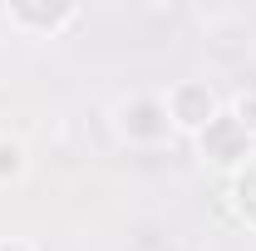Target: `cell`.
<instances>
[{"mask_svg":"<svg viewBox=\"0 0 256 251\" xmlns=\"http://www.w3.org/2000/svg\"><path fill=\"white\" fill-rule=\"evenodd\" d=\"M114 124H118V133H124L128 143H138V148H158V143L172 138V118H168V98L162 94H128V98H118Z\"/></svg>","mask_w":256,"mask_h":251,"instance_id":"6da1fadb","label":"cell"},{"mask_svg":"<svg viewBox=\"0 0 256 251\" xmlns=\"http://www.w3.org/2000/svg\"><path fill=\"white\" fill-rule=\"evenodd\" d=\"M197 153L207 158L212 168H222L226 178H232V172H236V168H242V162L256 153V138H252L242 124H236L232 114H226V104H222V114H217L212 124L197 133Z\"/></svg>","mask_w":256,"mask_h":251,"instance_id":"7a4b0ae2","label":"cell"},{"mask_svg":"<svg viewBox=\"0 0 256 251\" xmlns=\"http://www.w3.org/2000/svg\"><path fill=\"white\" fill-rule=\"evenodd\" d=\"M168 118H172V133H202V128L212 124L217 114H222V98L212 84H202V79H178L172 89H168Z\"/></svg>","mask_w":256,"mask_h":251,"instance_id":"3957f363","label":"cell"},{"mask_svg":"<svg viewBox=\"0 0 256 251\" xmlns=\"http://www.w3.org/2000/svg\"><path fill=\"white\" fill-rule=\"evenodd\" d=\"M5 20L15 30H30V34H60L69 25H79V5H34V0H20L5 10Z\"/></svg>","mask_w":256,"mask_h":251,"instance_id":"277c9868","label":"cell"},{"mask_svg":"<svg viewBox=\"0 0 256 251\" xmlns=\"http://www.w3.org/2000/svg\"><path fill=\"white\" fill-rule=\"evenodd\" d=\"M226 207L246 232H256V153L226 178Z\"/></svg>","mask_w":256,"mask_h":251,"instance_id":"5b68a950","label":"cell"},{"mask_svg":"<svg viewBox=\"0 0 256 251\" xmlns=\"http://www.w3.org/2000/svg\"><path fill=\"white\" fill-rule=\"evenodd\" d=\"M25 168H30L25 143H20V138H0V188L20 182V178H25Z\"/></svg>","mask_w":256,"mask_h":251,"instance_id":"8992f818","label":"cell"},{"mask_svg":"<svg viewBox=\"0 0 256 251\" xmlns=\"http://www.w3.org/2000/svg\"><path fill=\"white\" fill-rule=\"evenodd\" d=\"M226 114H232V118H236V124H242V128H246V133L256 138V89L236 94L232 104H226Z\"/></svg>","mask_w":256,"mask_h":251,"instance_id":"52a82bcc","label":"cell"},{"mask_svg":"<svg viewBox=\"0 0 256 251\" xmlns=\"http://www.w3.org/2000/svg\"><path fill=\"white\" fill-rule=\"evenodd\" d=\"M0 251H40V246H30V242H20V236H0Z\"/></svg>","mask_w":256,"mask_h":251,"instance_id":"ba28073f","label":"cell"}]
</instances>
